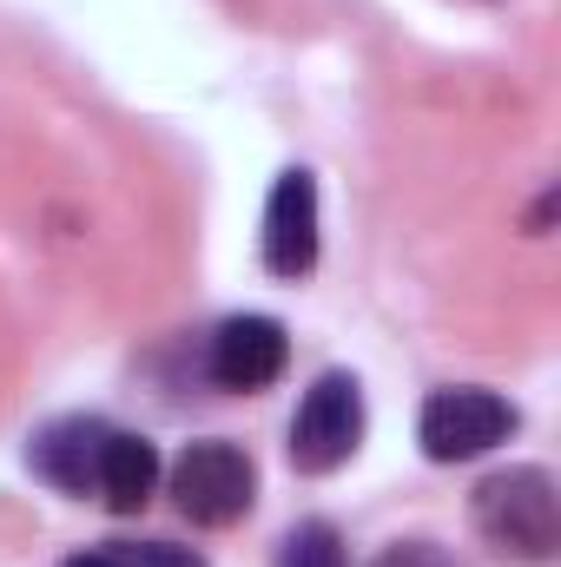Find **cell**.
Returning <instances> with one entry per match:
<instances>
[{
	"label": "cell",
	"instance_id": "cell-11",
	"mask_svg": "<svg viewBox=\"0 0 561 567\" xmlns=\"http://www.w3.org/2000/svg\"><path fill=\"white\" fill-rule=\"evenodd\" d=\"M370 567H462V561L449 548H436V542H390Z\"/></svg>",
	"mask_w": 561,
	"mask_h": 567
},
{
	"label": "cell",
	"instance_id": "cell-5",
	"mask_svg": "<svg viewBox=\"0 0 561 567\" xmlns=\"http://www.w3.org/2000/svg\"><path fill=\"white\" fill-rule=\"evenodd\" d=\"M284 363H290V337H284L278 317H258V310L225 317L218 337H212V357H205L218 390H265V383L284 377Z\"/></svg>",
	"mask_w": 561,
	"mask_h": 567
},
{
	"label": "cell",
	"instance_id": "cell-9",
	"mask_svg": "<svg viewBox=\"0 0 561 567\" xmlns=\"http://www.w3.org/2000/svg\"><path fill=\"white\" fill-rule=\"evenodd\" d=\"M278 567H350V548H344V535L330 522H304V528L284 535Z\"/></svg>",
	"mask_w": 561,
	"mask_h": 567
},
{
	"label": "cell",
	"instance_id": "cell-1",
	"mask_svg": "<svg viewBox=\"0 0 561 567\" xmlns=\"http://www.w3.org/2000/svg\"><path fill=\"white\" fill-rule=\"evenodd\" d=\"M476 535L509 555V561H529L542 567L561 548V495H555V475L522 462V468H496L489 482H476Z\"/></svg>",
	"mask_w": 561,
	"mask_h": 567
},
{
	"label": "cell",
	"instance_id": "cell-7",
	"mask_svg": "<svg viewBox=\"0 0 561 567\" xmlns=\"http://www.w3.org/2000/svg\"><path fill=\"white\" fill-rule=\"evenodd\" d=\"M106 435L113 423H100V416H60L53 429H40V442H33V468L60 488V495H93V482H100V449H106Z\"/></svg>",
	"mask_w": 561,
	"mask_h": 567
},
{
	"label": "cell",
	"instance_id": "cell-2",
	"mask_svg": "<svg viewBox=\"0 0 561 567\" xmlns=\"http://www.w3.org/2000/svg\"><path fill=\"white\" fill-rule=\"evenodd\" d=\"M172 495H178V515H192L198 528H232L252 515V495H258V468L238 442H192L178 462H172Z\"/></svg>",
	"mask_w": 561,
	"mask_h": 567
},
{
	"label": "cell",
	"instance_id": "cell-6",
	"mask_svg": "<svg viewBox=\"0 0 561 567\" xmlns=\"http://www.w3.org/2000/svg\"><path fill=\"white\" fill-rule=\"evenodd\" d=\"M317 265V178L284 172L265 205V271L272 278H310Z\"/></svg>",
	"mask_w": 561,
	"mask_h": 567
},
{
	"label": "cell",
	"instance_id": "cell-4",
	"mask_svg": "<svg viewBox=\"0 0 561 567\" xmlns=\"http://www.w3.org/2000/svg\"><path fill=\"white\" fill-rule=\"evenodd\" d=\"M509 435H516V410L496 390H476V383L436 390L417 416V442L429 462H476V455H489Z\"/></svg>",
	"mask_w": 561,
	"mask_h": 567
},
{
	"label": "cell",
	"instance_id": "cell-10",
	"mask_svg": "<svg viewBox=\"0 0 561 567\" xmlns=\"http://www.w3.org/2000/svg\"><path fill=\"white\" fill-rule=\"evenodd\" d=\"M120 567H205L192 548H172V542H113Z\"/></svg>",
	"mask_w": 561,
	"mask_h": 567
},
{
	"label": "cell",
	"instance_id": "cell-8",
	"mask_svg": "<svg viewBox=\"0 0 561 567\" xmlns=\"http://www.w3.org/2000/svg\"><path fill=\"white\" fill-rule=\"evenodd\" d=\"M152 488H159V449L133 435V429H113L106 435V449H100V482H93V495L113 508V515H133L152 502Z\"/></svg>",
	"mask_w": 561,
	"mask_h": 567
},
{
	"label": "cell",
	"instance_id": "cell-3",
	"mask_svg": "<svg viewBox=\"0 0 561 567\" xmlns=\"http://www.w3.org/2000/svg\"><path fill=\"white\" fill-rule=\"evenodd\" d=\"M357 442H364V390H357V377L324 370V377L304 390V403H297L290 462H297L304 475H330V468H344V462L357 455Z\"/></svg>",
	"mask_w": 561,
	"mask_h": 567
},
{
	"label": "cell",
	"instance_id": "cell-12",
	"mask_svg": "<svg viewBox=\"0 0 561 567\" xmlns=\"http://www.w3.org/2000/svg\"><path fill=\"white\" fill-rule=\"evenodd\" d=\"M60 567H120V555L113 548H86V555H73V561H60Z\"/></svg>",
	"mask_w": 561,
	"mask_h": 567
}]
</instances>
